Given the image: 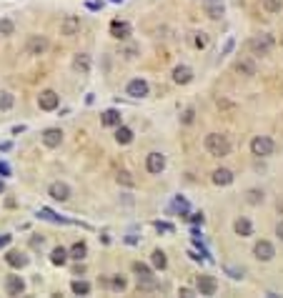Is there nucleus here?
Returning <instances> with one entry per match:
<instances>
[{
	"label": "nucleus",
	"instance_id": "nucleus-38",
	"mask_svg": "<svg viewBox=\"0 0 283 298\" xmlns=\"http://www.w3.org/2000/svg\"><path fill=\"white\" fill-rule=\"evenodd\" d=\"M0 173H3V176H10V168H8L5 163H0Z\"/></svg>",
	"mask_w": 283,
	"mask_h": 298
},
{
	"label": "nucleus",
	"instance_id": "nucleus-15",
	"mask_svg": "<svg viewBox=\"0 0 283 298\" xmlns=\"http://www.w3.org/2000/svg\"><path fill=\"white\" fill-rule=\"evenodd\" d=\"M203 8H206V15L213 18V20H218V18L226 15V5L221 3V0H206Z\"/></svg>",
	"mask_w": 283,
	"mask_h": 298
},
{
	"label": "nucleus",
	"instance_id": "nucleus-3",
	"mask_svg": "<svg viewBox=\"0 0 283 298\" xmlns=\"http://www.w3.org/2000/svg\"><path fill=\"white\" fill-rule=\"evenodd\" d=\"M248 50L253 55H268L273 50V38L271 35H256L248 40Z\"/></svg>",
	"mask_w": 283,
	"mask_h": 298
},
{
	"label": "nucleus",
	"instance_id": "nucleus-30",
	"mask_svg": "<svg viewBox=\"0 0 283 298\" xmlns=\"http://www.w3.org/2000/svg\"><path fill=\"white\" fill-rule=\"evenodd\" d=\"M150 261H153V266L161 268V271L168 266V258H165V253H163V251H153V258H150Z\"/></svg>",
	"mask_w": 283,
	"mask_h": 298
},
{
	"label": "nucleus",
	"instance_id": "nucleus-10",
	"mask_svg": "<svg viewBox=\"0 0 283 298\" xmlns=\"http://www.w3.org/2000/svg\"><path fill=\"white\" fill-rule=\"evenodd\" d=\"M253 255L258 261H263V263H268L273 255H276V248H273V243L271 241H258L256 246H253Z\"/></svg>",
	"mask_w": 283,
	"mask_h": 298
},
{
	"label": "nucleus",
	"instance_id": "nucleus-24",
	"mask_svg": "<svg viewBox=\"0 0 283 298\" xmlns=\"http://www.w3.org/2000/svg\"><path fill=\"white\" fill-rule=\"evenodd\" d=\"M50 263H53V266H65V263H68V251H65L63 246L53 248V253H50Z\"/></svg>",
	"mask_w": 283,
	"mask_h": 298
},
{
	"label": "nucleus",
	"instance_id": "nucleus-5",
	"mask_svg": "<svg viewBox=\"0 0 283 298\" xmlns=\"http://www.w3.org/2000/svg\"><path fill=\"white\" fill-rule=\"evenodd\" d=\"M48 38L46 35H30L28 38V43H25V50H28V55H43L48 50Z\"/></svg>",
	"mask_w": 283,
	"mask_h": 298
},
{
	"label": "nucleus",
	"instance_id": "nucleus-19",
	"mask_svg": "<svg viewBox=\"0 0 283 298\" xmlns=\"http://www.w3.org/2000/svg\"><path fill=\"white\" fill-rule=\"evenodd\" d=\"M173 80H176L178 85H188L193 80V70L188 66H178L176 70H173Z\"/></svg>",
	"mask_w": 283,
	"mask_h": 298
},
{
	"label": "nucleus",
	"instance_id": "nucleus-37",
	"mask_svg": "<svg viewBox=\"0 0 283 298\" xmlns=\"http://www.w3.org/2000/svg\"><path fill=\"white\" fill-rule=\"evenodd\" d=\"M276 236L283 241V221H278V226H276Z\"/></svg>",
	"mask_w": 283,
	"mask_h": 298
},
{
	"label": "nucleus",
	"instance_id": "nucleus-6",
	"mask_svg": "<svg viewBox=\"0 0 283 298\" xmlns=\"http://www.w3.org/2000/svg\"><path fill=\"white\" fill-rule=\"evenodd\" d=\"M48 196H50L53 201H58V203L71 201V185L63 183V181H55V183H50V188H48Z\"/></svg>",
	"mask_w": 283,
	"mask_h": 298
},
{
	"label": "nucleus",
	"instance_id": "nucleus-33",
	"mask_svg": "<svg viewBox=\"0 0 283 298\" xmlns=\"http://www.w3.org/2000/svg\"><path fill=\"white\" fill-rule=\"evenodd\" d=\"M193 43H195V48H208V35L206 33H195V38H193Z\"/></svg>",
	"mask_w": 283,
	"mask_h": 298
},
{
	"label": "nucleus",
	"instance_id": "nucleus-7",
	"mask_svg": "<svg viewBox=\"0 0 283 298\" xmlns=\"http://www.w3.org/2000/svg\"><path fill=\"white\" fill-rule=\"evenodd\" d=\"M78 33H80V18H78V15H65V18L60 20V35L73 38V35H78Z\"/></svg>",
	"mask_w": 283,
	"mask_h": 298
},
{
	"label": "nucleus",
	"instance_id": "nucleus-17",
	"mask_svg": "<svg viewBox=\"0 0 283 298\" xmlns=\"http://www.w3.org/2000/svg\"><path fill=\"white\" fill-rule=\"evenodd\" d=\"M111 35L118 38V40L130 38V23H125V20H113L111 23Z\"/></svg>",
	"mask_w": 283,
	"mask_h": 298
},
{
	"label": "nucleus",
	"instance_id": "nucleus-36",
	"mask_svg": "<svg viewBox=\"0 0 283 298\" xmlns=\"http://www.w3.org/2000/svg\"><path fill=\"white\" fill-rule=\"evenodd\" d=\"M113 288L116 291H123L125 288V278H113Z\"/></svg>",
	"mask_w": 283,
	"mask_h": 298
},
{
	"label": "nucleus",
	"instance_id": "nucleus-44",
	"mask_svg": "<svg viewBox=\"0 0 283 298\" xmlns=\"http://www.w3.org/2000/svg\"><path fill=\"white\" fill-rule=\"evenodd\" d=\"M3 190H5V185H3V181H0V193H3Z\"/></svg>",
	"mask_w": 283,
	"mask_h": 298
},
{
	"label": "nucleus",
	"instance_id": "nucleus-13",
	"mask_svg": "<svg viewBox=\"0 0 283 298\" xmlns=\"http://www.w3.org/2000/svg\"><path fill=\"white\" fill-rule=\"evenodd\" d=\"M91 66H93V63H91V55L88 53H78L73 58V70L80 73V75H88L91 73Z\"/></svg>",
	"mask_w": 283,
	"mask_h": 298
},
{
	"label": "nucleus",
	"instance_id": "nucleus-1",
	"mask_svg": "<svg viewBox=\"0 0 283 298\" xmlns=\"http://www.w3.org/2000/svg\"><path fill=\"white\" fill-rule=\"evenodd\" d=\"M206 151L215 158H223L231 153V140L221 133H211V136H206Z\"/></svg>",
	"mask_w": 283,
	"mask_h": 298
},
{
	"label": "nucleus",
	"instance_id": "nucleus-25",
	"mask_svg": "<svg viewBox=\"0 0 283 298\" xmlns=\"http://www.w3.org/2000/svg\"><path fill=\"white\" fill-rule=\"evenodd\" d=\"M116 140H118L120 145H128L130 140H133V131H130L128 125H118V128H116Z\"/></svg>",
	"mask_w": 283,
	"mask_h": 298
},
{
	"label": "nucleus",
	"instance_id": "nucleus-4",
	"mask_svg": "<svg viewBox=\"0 0 283 298\" xmlns=\"http://www.w3.org/2000/svg\"><path fill=\"white\" fill-rule=\"evenodd\" d=\"M195 286H198L201 296H215V291H218V281H215V275H208V273H201L198 278H195Z\"/></svg>",
	"mask_w": 283,
	"mask_h": 298
},
{
	"label": "nucleus",
	"instance_id": "nucleus-11",
	"mask_svg": "<svg viewBox=\"0 0 283 298\" xmlns=\"http://www.w3.org/2000/svg\"><path fill=\"white\" fill-rule=\"evenodd\" d=\"M145 168H148V173H153V176L163 173V168H165V156H163V153H148Z\"/></svg>",
	"mask_w": 283,
	"mask_h": 298
},
{
	"label": "nucleus",
	"instance_id": "nucleus-12",
	"mask_svg": "<svg viewBox=\"0 0 283 298\" xmlns=\"http://www.w3.org/2000/svg\"><path fill=\"white\" fill-rule=\"evenodd\" d=\"M125 93H128L130 98H145V95H148V83H145L143 78L130 80V83H128V88H125Z\"/></svg>",
	"mask_w": 283,
	"mask_h": 298
},
{
	"label": "nucleus",
	"instance_id": "nucleus-18",
	"mask_svg": "<svg viewBox=\"0 0 283 298\" xmlns=\"http://www.w3.org/2000/svg\"><path fill=\"white\" fill-rule=\"evenodd\" d=\"M5 261H8L10 268H25V266H28V258H25L20 251H8V253H5Z\"/></svg>",
	"mask_w": 283,
	"mask_h": 298
},
{
	"label": "nucleus",
	"instance_id": "nucleus-22",
	"mask_svg": "<svg viewBox=\"0 0 283 298\" xmlns=\"http://www.w3.org/2000/svg\"><path fill=\"white\" fill-rule=\"evenodd\" d=\"M85 255H88V246H85L83 241L73 243V246H71V251H68V258H73V261H83Z\"/></svg>",
	"mask_w": 283,
	"mask_h": 298
},
{
	"label": "nucleus",
	"instance_id": "nucleus-28",
	"mask_svg": "<svg viewBox=\"0 0 283 298\" xmlns=\"http://www.w3.org/2000/svg\"><path fill=\"white\" fill-rule=\"evenodd\" d=\"M246 201L251 206H258V203H263V190H258V188H251L248 193H246Z\"/></svg>",
	"mask_w": 283,
	"mask_h": 298
},
{
	"label": "nucleus",
	"instance_id": "nucleus-8",
	"mask_svg": "<svg viewBox=\"0 0 283 298\" xmlns=\"http://www.w3.org/2000/svg\"><path fill=\"white\" fill-rule=\"evenodd\" d=\"M133 273L138 275V286H141V288H153V283H150V278H153V271H150L145 263L136 261V263H133Z\"/></svg>",
	"mask_w": 283,
	"mask_h": 298
},
{
	"label": "nucleus",
	"instance_id": "nucleus-2",
	"mask_svg": "<svg viewBox=\"0 0 283 298\" xmlns=\"http://www.w3.org/2000/svg\"><path fill=\"white\" fill-rule=\"evenodd\" d=\"M273 140L268 138V136H256L253 140H251V153L256 156V158H268V156H273Z\"/></svg>",
	"mask_w": 283,
	"mask_h": 298
},
{
	"label": "nucleus",
	"instance_id": "nucleus-21",
	"mask_svg": "<svg viewBox=\"0 0 283 298\" xmlns=\"http://www.w3.org/2000/svg\"><path fill=\"white\" fill-rule=\"evenodd\" d=\"M213 183H215V185H231V183H233V173H231L228 168L213 170Z\"/></svg>",
	"mask_w": 283,
	"mask_h": 298
},
{
	"label": "nucleus",
	"instance_id": "nucleus-42",
	"mask_svg": "<svg viewBox=\"0 0 283 298\" xmlns=\"http://www.w3.org/2000/svg\"><path fill=\"white\" fill-rule=\"evenodd\" d=\"M10 243V236H0V246H8Z\"/></svg>",
	"mask_w": 283,
	"mask_h": 298
},
{
	"label": "nucleus",
	"instance_id": "nucleus-35",
	"mask_svg": "<svg viewBox=\"0 0 283 298\" xmlns=\"http://www.w3.org/2000/svg\"><path fill=\"white\" fill-rule=\"evenodd\" d=\"M156 228H158L161 233H170V230H173V226H168V223H161V221L156 223Z\"/></svg>",
	"mask_w": 283,
	"mask_h": 298
},
{
	"label": "nucleus",
	"instance_id": "nucleus-32",
	"mask_svg": "<svg viewBox=\"0 0 283 298\" xmlns=\"http://www.w3.org/2000/svg\"><path fill=\"white\" fill-rule=\"evenodd\" d=\"M13 30H15V25H13L10 18H3V20H0V35H13Z\"/></svg>",
	"mask_w": 283,
	"mask_h": 298
},
{
	"label": "nucleus",
	"instance_id": "nucleus-27",
	"mask_svg": "<svg viewBox=\"0 0 283 298\" xmlns=\"http://www.w3.org/2000/svg\"><path fill=\"white\" fill-rule=\"evenodd\" d=\"M236 70L241 73V75H246V78L256 75V66H253L251 60H243V63H238V66H236Z\"/></svg>",
	"mask_w": 283,
	"mask_h": 298
},
{
	"label": "nucleus",
	"instance_id": "nucleus-23",
	"mask_svg": "<svg viewBox=\"0 0 283 298\" xmlns=\"http://www.w3.org/2000/svg\"><path fill=\"white\" fill-rule=\"evenodd\" d=\"M233 228H236V233H238V236H241V238H246V236H253V223H251L248 218H238Z\"/></svg>",
	"mask_w": 283,
	"mask_h": 298
},
{
	"label": "nucleus",
	"instance_id": "nucleus-26",
	"mask_svg": "<svg viewBox=\"0 0 283 298\" xmlns=\"http://www.w3.org/2000/svg\"><path fill=\"white\" fill-rule=\"evenodd\" d=\"M15 105V95L8 91H0V111H10Z\"/></svg>",
	"mask_w": 283,
	"mask_h": 298
},
{
	"label": "nucleus",
	"instance_id": "nucleus-39",
	"mask_svg": "<svg viewBox=\"0 0 283 298\" xmlns=\"http://www.w3.org/2000/svg\"><path fill=\"white\" fill-rule=\"evenodd\" d=\"M193 120V111H186V115H183V123H190Z\"/></svg>",
	"mask_w": 283,
	"mask_h": 298
},
{
	"label": "nucleus",
	"instance_id": "nucleus-31",
	"mask_svg": "<svg viewBox=\"0 0 283 298\" xmlns=\"http://www.w3.org/2000/svg\"><path fill=\"white\" fill-rule=\"evenodd\" d=\"M283 0H263V10L266 13H281Z\"/></svg>",
	"mask_w": 283,
	"mask_h": 298
},
{
	"label": "nucleus",
	"instance_id": "nucleus-43",
	"mask_svg": "<svg viewBox=\"0 0 283 298\" xmlns=\"http://www.w3.org/2000/svg\"><path fill=\"white\" fill-rule=\"evenodd\" d=\"M231 50H233V40H228V43H226V48H223V53H231Z\"/></svg>",
	"mask_w": 283,
	"mask_h": 298
},
{
	"label": "nucleus",
	"instance_id": "nucleus-29",
	"mask_svg": "<svg viewBox=\"0 0 283 298\" xmlns=\"http://www.w3.org/2000/svg\"><path fill=\"white\" fill-rule=\"evenodd\" d=\"M71 288H73L75 296H88V293H91V283H88V281H73Z\"/></svg>",
	"mask_w": 283,
	"mask_h": 298
},
{
	"label": "nucleus",
	"instance_id": "nucleus-41",
	"mask_svg": "<svg viewBox=\"0 0 283 298\" xmlns=\"http://www.w3.org/2000/svg\"><path fill=\"white\" fill-rule=\"evenodd\" d=\"M190 221H193V223H203V216H201V213H195V216H193Z\"/></svg>",
	"mask_w": 283,
	"mask_h": 298
},
{
	"label": "nucleus",
	"instance_id": "nucleus-34",
	"mask_svg": "<svg viewBox=\"0 0 283 298\" xmlns=\"http://www.w3.org/2000/svg\"><path fill=\"white\" fill-rule=\"evenodd\" d=\"M118 183H123V185H133L136 181L130 178V173H125V170H120V173H118Z\"/></svg>",
	"mask_w": 283,
	"mask_h": 298
},
{
	"label": "nucleus",
	"instance_id": "nucleus-20",
	"mask_svg": "<svg viewBox=\"0 0 283 298\" xmlns=\"http://www.w3.org/2000/svg\"><path fill=\"white\" fill-rule=\"evenodd\" d=\"M100 123H103L105 128H118V125H120V113H118L116 108H108V111L100 115Z\"/></svg>",
	"mask_w": 283,
	"mask_h": 298
},
{
	"label": "nucleus",
	"instance_id": "nucleus-14",
	"mask_svg": "<svg viewBox=\"0 0 283 298\" xmlns=\"http://www.w3.org/2000/svg\"><path fill=\"white\" fill-rule=\"evenodd\" d=\"M43 143H46V148H58L63 143V131L60 128H48V131H43Z\"/></svg>",
	"mask_w": 283,
	"mask_h": 298
},
{
	"label": "nucleus",
	"instance_id": "nucleus-40",
	"mask_svg": "<svg viewBox=\"0 0 283 298\" xmlns=\"http://www.w3.org/2000/svg\"><path fill=\"white\" fill-rule=\"evenodd\" d=\"M30 246H33V248H40V246H43V238H33Z\"/></svg>",
	"mask_w": 283,
	"mask_h": 298
},
{
	"label": "nucleus",
	"instance_id": "nucleus-9",
	"mask_svg": "<svg viewBox=\"0 0 283 298\" xmlns=\"http://www.w3.org/2000/svg\"><path fill=\"white\" fill-rule=\"evenodd\" d=\"M38 105H40V111H55L60 105V95L55 91H43L38 95Z\"/></svg>",
	"mask_w": 283,
	"mask_h": 298
},
{
	"label": "nucleus",
	"instance_id": "nucleus-45",
	"mask_svg": "<svg viewBox=\"0 0 283 298\" xmlns=\"http://www.w3.org/2000/svg\"><path fill=\"white\" fill-rule=\"evenodd\" d=\"M113 3H123V0H113Z\"/></svg>",
	"mask_w": 283,
	"mask_h": 298
},
{
	"label": "nucleus",
	"instance_id": "nucleus-16",
	"mask_svg": "<svg viewBox=\"0 0 283 298\" xmlns=\"http://www.w3.org/2000/svg\"><path fill=\"white\" fill-rule=\"evenodd\" d=\"M5 291H8V296H20L25 291V281L20 278V275H8L5 278Z\"/></svg>",
	"mask_w": 283,
	"mask_h": 298
}]
</instances>
